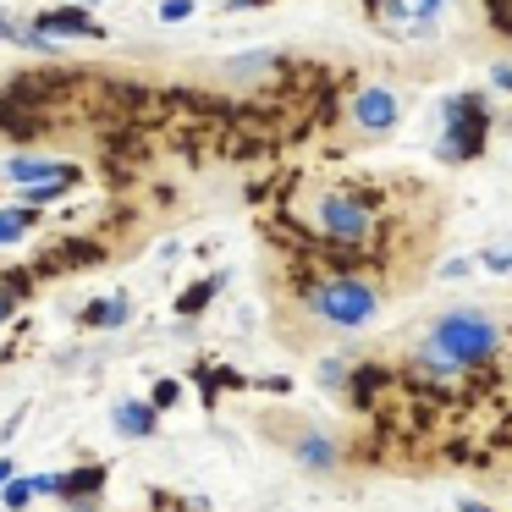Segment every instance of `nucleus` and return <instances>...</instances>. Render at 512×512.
I'll return each mask as SVG.
<instances>
[{
  "instance_id": "f257e3e1",
  "label": "nucleus",
  "mask_w": 512,
  "mask_h": 512,
  "mask_svg": "<svg viewBox=\"0 0 512 512\" xmlns=\"http://www.w3.org/2000/svg\"><path fill=\"white\" fill-rule=\"evenodd\" d=\"M424 347L441 353L446 364H457V369H479V364H490V358L507 353V325H501L496 314H485V309H446V314L430 320Z\"/></svg>"
},
{
  "instance_id": "f03ea898",
  "label": "nucleus",
  "mask_w": 512,
  "mask_h": 512,
  "mask_svg": "<svg viewBox=\"0 0 512 512\" xmlns=\"http://www.w3.org/2000/svg\"><path fill=\"white\" fill-rule=\"evenodd\" d=\"M309 314L336 331H358L380 314V287H369L353 270H331V276L309 281Z\"/></svg>"
},
{
  "instance_id": "7ed1b4c3",
  "label": "nucleus",
  "mask_w": 512,
  "mask_h": 512,
  "mask_svg": "<svg viewBox=\"0 0 512 512\" xmlns=\"http://www.w3.org/2000/svg\"><path fill=\"white\" fill-rule=\"evenodd\" d=\"M309 215H314V226H320V243H331V248H358V243L375 237V204H369L364 193L325 188V193H314Z\"/></svg>"
},
{
  "instance_id": "20e7f679",
  "label": "nucleus",
  "mask_w": 512,
  "mask_h": 512,
  "mask_svg": "<svg viewBox=\"0 0 512 512\" xmlns=\"http://www.w3.org/2000/svg\"><path fill=\"white\" fill-rule=\"evenodd\" d=\"M265 435H276L292 463L309 468V474H342V441L331 430H320V424L298 419V413H270Z\"/></svg>"
},
{
  "instance_id": "39448f33",
  "label": "nucleus",
  "mask_w": 512,
  "mask_h": 512,
  "mask_svg": "<svg viewBox=\"0 0 512 512\" xmlns=\"http://www.w3.org/2000/svg\"><path fill=\"white\" fill-rule=\"evenodd\" d=\"M397 122H402V105L391 89H364L347 105V133L353 138H386Z\"/></svg>"
},
{
  "instance_id": "423d86ee",
  "label": "nucleus",
  "mask_w": 512,
  "mask_h": 512,
  "mask_svg": "<svg viewBox=\"0 0 512 512\" xmlns=\"http://www.w3.org/2000/svg\"><path fill=\"white\" fill-rule=\"evenodd\" d=\"M446 138H441V160H463V155H479V138H485V105L468 94V100H452L446 105Z\"/></svg>"
},
{
  "instance_id": "0eeeda50",
  "label": "nucleus",
  "mask_w": 512,
  "mask_h": 512,
  "mask_svg": "<svg viewBox=\"0 0 512 512\" xmlns=\"http://www.w3.org/2000/svg\"><path fill=\"white\" fill-rule=\"evenodd\" d=\"M45 127H50V111H39V105H28V100L0 89V133L6 138H39Z\"/></svg>"
},
{
  "instance_id": "6e6552de",
  "label": "nucleus",
  "mask_w": 512,
  "mask_h": 512,
  "mask_svg": "<svg viewBox=\"0 0 512 512\" xmlns=\"http://www.w3.org/2000/svg\"><path fill=\"white\" fill-rule=\"evenodd\" d=\"M100 259H105L100 243H89V237H67V243H56V248H45V254H39V276H56V270H83V265H100Z\"/></svg>"
},
{
  "instance_id": "1a4fd4ad",
  "label": "nucleus",
  "mask_w": 512,
  "mask_h": 512,
  "mask_svg": "<svg viewBox=\"0 0 512 512\" xmlns=\"http://www.w3.org/2000/svg\"><path fill=\"white\" fill-rule=\"evenodd\" d=\"M116 430L133 435V441L155 435V402H122V408H116Z\"/></svg>"
},
{
  "instance_id": "9d476101",
  "label": "nucleus",
  "mask_w": 512,
  "mask_h": 512,
  "mask_svg": "<svg viewBox=\"0 0 512 512\" xmlns=\"http://www.w3.org/2000/svg\"><path fill=\"white\" fill-rule=\"evenodd\" d=\"M39 34H100V23H94L89 12H39Z\"/></svg>"
},
{
  "instance_id": "9b49d317",
  "label": "nucleus",
  "mask_w": 512,
  "mask_h": 512,
  "mask_svg": "<svg viewBox=\"0 0 512 512\" xmlns=\"http://www.w3.org/2000/svg\"><path fill=\"white\" fill-rule=\"evenodd\" d=\"M105 485V468H78V474H61V496L72 501H94Z\"/></svg>"
},
{
  "instance_id": "f8f14e48",
  "label": "nucleus",
  "mask_w": 512,
  "mask_h": 512,
  "mask_svg": "<svg viewBox=\"0 0 512 512\" xmlns=\"http://www.w3.org/2000/svg\"><path fill=\"white\" fill-rule=\"evenodd\" d=\"M12 177H23V182H56V177H78V171L56 166V160H12Z\"/></svg>"
},
{
  "instance_id": "ddd939ff",
  "label": "nucleus",
  "mask_w": 512,
  "mask_h": 512,
  "mask_svg": "<svg viewBox=\"0 0 512 512\" xmlns=\"http://www.w3.org/2000/svg\"><path fill=\"white\" fill-rule=\"evenodd\" d=\"M127 309H133L127 298H100V303H89V309H83V320L100 325V331H111V325H122V320H127Z\"/></svg>"
},
{
  "instance_id": "4468645a",
  "label": "nucleus",
  "mask_w": 512,
  "mask_h": 512,
  "mask_svg": "<svg viewBox=\"0 0 512 512\" xmlns=\"http://www.w3.org/2000/svg\"><path fill=\"white\" fill-rule=\"evenodd\" d=\"M215 287H221V281H199V287H188V292H182V303H177V314H199L204 309V303H210L215 298Z\"/></svg>"
},
{
  "instance_id": "2eb2a0df",
  "label": "nucleus",
  "mask_w": 512,
  "mask_h": 512,
  "mask_svg": "<svg viewBox=\"0 0 512 512\" xmlns=\"http://www.w3.org/2000/svg\"><path fill=\"white\" fill-rule=\"evenodd\" d=\"M28 501H34V479H12V485L0 490V507L6 512H23Z\"/></svg>"
},
{
  "instance_id": "dca6fc26",
  "label": "nucleus",
  "mask_w": 512,
  "mask_h": 512,
  "mask_svg": "<svg viewBox=\"0 0 512 512\" xmlns=\"http://www.w3.org/2000/svg\"><path fill=\"white\" fill-rule=\"evenodd\" d=\"M72 182H78V177H56V182H39V188H23V199H28V204H56L61 193L72 188Z\"/></svg>"
},
{
  "instance_id": "f3484780",
  "label": "nucleus",
  "mask_w": 512,
  "mask_h": 512,
  "mask_svg": "<svg viewBox=\"0 0 512 512\" xmlns=\"http://www.w3.org/2000/svg\"><path fill=\"white\" fill-rule=\"evenodd\" d=\"M28 221H34L28 210H6V215H0V243H17V237L28 232Z\"/></svg>"
},
{
  "instance_id": "a211bd4d",
  "label": "nucleus",
  "mask_w": 512,
  "mask_h": 512,
  "mask_svg": "<svg viewBox=\"0 0 512 512\" xmlns=\"http://www.w3.org/2000/svg\"><path fill=\"white\" fill-rule=\"evenodd\" d=\"M320 386H331V391L347 386V364H342V358H325V364H320Z\"/></svg>"
},
{
  "instance_id": "6ab92c4d",
  "label": "nucleus",
  "mask_w": 512,
  "mask_h": 512,
  "mask_svg": "<svg viewBox=\"0 0 512 512\" xmlns=\"http://www.w3.org/2000/svg\"><path fill=\"white\" fill-rule=\"evenodd\" d=\"M193 17V0H166L160 6V23H188Z\"/></svg>"
},
{
  "instance_id": "aec40b11",
  "label": "nucleus",
  "mask_w": 512,
  "mask_h": 512,
  "mask_svg": "<svg viewBox=\"0 0 512 512\" xmlns=\"http://www.w3.org/2000/svg\"><path fill=\"white\" fill-rule=\"evenodd\" d=\"M0 287L12 292V298H23V292L34 287V276H28V270H6V281H0Z\"/></svg>"
},
{
  "instance_id": "412c9836",
  "label": "nucleus",
  "mask_w": 512,
  "mask_h": 512,
  "mask_svg": "<svg viewBox=\"0 0 512 512\" xmlns=\"http://www.w3.org/2000/svg\"><path fill=\"white\" fill-rule=\"evenodd\" d=\"M177 391H182L177 380H160V386H155V397H149V402H155V413H160V408H171V402H177Z\"/></svg>"
},
{
  "instance_id": "4be33fe9",
  "label": "nucleus",
  "mask_w": 512,
  "mask_h": 512,
  "mask_svg": "<svg viewBox=\"0 0 512 512\" xmlns=\"http://www.w3.org/2000/svg\"><path fill=\"white\" fill-rule=\"evenodd\" d=\"M12 309H17V298H12V292H6V287H0V325L12 320Z\"/></svg>"
},
{
  "instance_id": "5701e85b",
  "label": "nucleus",
  "mask_w": 512,
  "mask_h": 512,
  "mask_svg": "<svg viewBox=\"0 0 512 512\" xmlns=\"http://www.w3.org/2000/svg\"><path fill=\"white\" fill-rule=\"evenodd\" d=\"M441 6H446V0H419V17H424V23H430V17L441 12Z\"/></svg>"
},
{
  "instance_id": "b1692460",
  "label": "nucleus",
  "mask_w": 512,
  "mask_h": 512,
  "mask_svg": "<svg viewBox=\"0 0 512 512\" xmlns=\"http://www.w3.org/2000/svg\"><path fill=\"white\" fill-rule=\"evenodd\" d=\"M457 512H490V507H479L474 496H463V501H457Z\"/></svg>"
},
{
  "instance_id": "393cba45",
  "label": "nucleus",
  "mask_w": 512,
  "mask_h": 512,
  "mask_svg": "<svg viewBox=\"0 0 512 512\" xmlns=\"http://www.w3.org/2000/svg\"><path fill=\"white\" fill-rule=\"evenodd\" d=\"M496 83H501V89H512V67H496Z\"/></svg>"
},
{
  "instance_id": "a878e982",
  "label": "nucleus",
  "mask_w": 512,
  "mask_h": 512,
  "mask_svg": "<svg viewBox=\"0 0 512 512\" xmlns=\"http://www.w3.org/2000/svg\"><path fill=\"white\" fill-rule=\"evenodd\" d=\"M248 6H265V0H232V12H248Z\"/></svg>"
},
{
  "instance_id": "bb28decb",
  "label": "nucleus",
  "mask_w": 512,
  "mask_h": 512,
  "mask_svg": "<svg viewBox=\"0 0 512 512\" xmlns=\"http://www.w3.org/2000/svg\"><path fill=\"white\" fill-rule=\"evenodd\" d=\"M6 479H12V463H0V485H6Z\"/></svg>"
}]
</instances>
